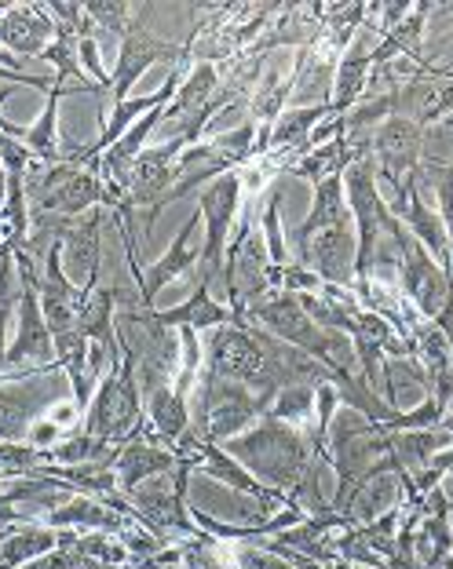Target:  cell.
Returning a JSON list of instances; mask_svg holds the SVG:
<instances>
[{
	"mask_svg": "<svg viewBox=\"0 0 453 569\" xmlns=\"http://www.w3.org/2000/svg\"><path fill=\"white\" fill-rule=\"evenodd\" d=\"M190 475H194V457H184L168 475L150 478V482L125 493V500L132 503V519L144 529H150L165 548L173 540L201 537V526L194 522V515L187 508Z\"/></svg>",
	"mask_w": 453,
	"mask_h": 569,
	"instance_id": "cell-1",
	"label": "cell"
},
{
	"mask_svg": "<svg viewBox=\"0 0 453 569\" xmlns=\"http://www.w3.org/2000/svg\"><path fill=\"white\" fill-rule=\"evenodd\" d=\"M270 402H275V398H264L242 383H227L213 377V372H201L190 431L209 446H227L230 438L249 431V427L270 409Z\"/></svg>",
	"mask_w": 453,
	"mask_h": 569,
	"instance_id": "cell-2",
	"label": "cell"
},
{
	"mask_svg": "<svg viewBox=\"0 0 453 569\" xmlns=\"http://www.w3.org/2000/svg\"><path fill=\"white\" fill-rule=\"evenodd\" d=\"M81 423L85 435L102 438L110 446H125L139 435V427H144V387H139V369L132 351H125L121 366L107 369V377H102L92 406L85 409Z\"/></svg>",
	"mask_w": 453,
	"mask_h": 569,
	"instance_id": "cell-3",
	"label": "cell"
},
{
	"mask_svg": "<svg viewBox=\"0 0 453 569\" xmlns=\"http://www.w3.org/2000/svg\"><path fill=\"white\" fill-rule=\"evenodd\" d=\"M384 234L392 238V249L398 256V284H403V296L417 307V315L435 321L453 300V278L424 252V244L410 234L403 227V219L392 209L384 216Z\"/></svg>",
	"mask_w": 453,
	"mask_h": 569,
	"instance_id": "cell-4",
	"label": "cell"
},
{
	"mask_svg": "<svg viewBox=\"0 0 453 569\" xmlns=\"http://www.w3.org/2000/svg\"><path fill=\"white\" fill-rule=\"evenodd\" d=\"M242 204V172H224L213 179L209 187L198 193V216L205 223V244H201V260H198V281L216 284V278H224V260H227V241L230 227H235Z\"/></svg>",
	"mask_w": 453,
	"mask_h": 569,
	"instance_id": "cell-5",
	"label": "cell"
},
{
	"mask_svg": "<svg viewBox=\"0 0 453 569\" xmlns=\"http://www.w3.org/2000/svg\"><path fill=\"white\" fill-rule=\"evenodd\" d=\"M154 62H179V67H184L187 51H184V44H173V41H165V37L150 33L147 19L136 16V26L121 37L118 67H114V73H110V88H107L110 110L121 107L125 99H132L136 81L154 67Z\"/></svg>",
	"mask_w": 453,
	"mask_h": 569,
	"instance_id": "cell-6",
	"label": "cell"
},
{
	"mask_svg": "<svg viewBox=\"0 0 453 569\" xmlns=\"http://www.w3.org/2000/svg\"><path fill=\"white\" fill-rule=\"evenodd\" d=\"M370 153L377 161L381 183L392 190H403L410 176L421 172L424 161V128L410 118H387L373 128L370 136Z\"/></svg>",
	"mask_w": 453,
	"mask_h": 569,
	"instance_id": "cell-7",
	"label": "cell"
},
{
	"mask_svg": "<svg viewBox=\"0 0 453 569\" xmlns=\"http://www.w3.org/2000/svg\"><path fill=\"white\" fill-rule=\"evenodd\" d=\"M56 372H26L19 380H0V442H26L33 420L59 402L51 387Z\"/></svg>",
	"mask_w": 453,
	"mask_h": 569,
	"instance_id": "cell-8",
	"label": "cell"
},
{
	"mask_svg": "<svg viewBox=\"0 0 453 569\" xmlns=\"http://www.w3.org/2000/svg\"><path fill=\"white\" fill-rule=\"evenodd\" d=\"M107 204L92 209L77 219L59 223V244H62V270L81 292H92L99 284V263H102V223H107Z\"/></svg>",
	"mask_w": 453,
	"mask_h": 569,
	"instance_id": "cell-9",
	"label": "cell"
},
{
	"mask_svg": "<svg viewBox=\"0 0 453 569\" xmlns=\"http://www.w3.org/2000/svg\"><path fill=\"white\" fill-rule=\"evenodd\" d=\"M102 361H110L107 347L92 343L85 332H77V329L56 332V366L62 369V377H67L73 391V406L81 409V417H85V409L92 406L102 377H107Z\"/></svg>",
	"mask_w": 453,
	"mask_h": 569,
	"instance_id": "cell-10",
	"label": "cell"
},
{
	"mask_svg": "<svg viewBox=\"0 0 453 569\" xmlns=\"http://www.w3.org/2000/svg\"><path fill=\"white\" fill-rule=\"evenodd\" d=\"M387 209L403 219V227L424 244V252L453 278V249H450L446 223H443V216H439V209H429V201L421 198V172L410 176L403 190H395V201L387 204Z\"/></svg>",
	"mask_w": 453,
	"mask_h": 569,
	"instance_id": "cell-11",
	"label": "cell"
},
{
	"mask_svg": "<svg viewBox=\"0 0 453 569\" xmlns=\"http://www.w3.org/2000/svg\"><path fill=\"white\" fill-rule=\"evenodd\" d=\"M201 216H190L184 227H179L176 241L168 244L165 256L154 267L144 270V263L136 260V256H128V270H132V281H136V292L144 307H154V296H158L168 281H176L179 274H187V270L201 260V249H194V230H198Z\"/></svg>",
	"mask_w": 453,
	"mask_h": 569,
	"instance_id": "cell-12",
	"label": "cell"
},
{
	"mask_svg": "<svg viewBox=\"0 0 453 569\" xmlns=\"http://www.w3.org/2000/svg\"><path fill=\"white\" fill-rule=\"evenodd\" d=\"M85 292L67 278L62 270V244H51L45 256V274H41V310L51 332H70L77 329V315H81Z\"/></svg>",
	"mask_w": 453,
	"mask_h": 569,
	"instance_id": "cell-13",
	"label": "cell"
},
{
	"mask_svg": "<svg viewBox=\"0 0 453 569\" xmlns=\"http://www.w3.org/2000/svg\"><path fill=\"white\" fill-rule=\"evenodd\" d=\"M56 41V19L41 4H11L8 16H0V48L11 56L41 59Z\"/></svg>",
	"mask_w": 453,
	"mask_h": 569,
	"instance_id": "cell-14",
	"label": "cell"
},
{
	"mask_svg": "<svg viewBox=\"0 0 453 569\" xmlns=\"http://www.w3.org/2000/svg\"><path fill=\"white\" fill-rule=\"evenodd\" d=\"M179 460H184V457H179L176 449L150 442V438L144 435V427H139V435L132 438V442H125L121 452H118V460H114V471H118L121 493L150 482V478H158V475H168Z\"/></svg>",
	"mask_w": 453,
	"mask_h": 569,
	"instance_id": "cell-15",
	"label": "cell"
},
{
	"mask_svg": "<svg viewBox=\"0 0 453 569\" xmlns=\"http://www.w3.org/2000/svg\"><path fill=\"white\" fill-rule=\"evenodd\" d=\"M144 435L150 442L176 449L190 435V398L176 395L173 383L158 387L154 395H147V423Z\"/></svg>",
	"mask_w": 453,
	"mask_h": 569,
	"instance_id": "cell-16",
	"label": "cell"
},
{
	"mask_svg": "<svg viewBox=\"0 0 453 569\" xmlns=\"http://www.w3.org/2000/svg\"><path fill=\"white\" fill-rule=\"evenodd\" d=\"M209 292H213V284L198 281V289H194L179 307L158 310V321H161L165 329H194V332H213L219 326H235V315H230V307L216 303Z\"/></svg>",
	"mask_w": 453,
	"mask_h": 569,
	"instance_id": "cell-17",
	"label": "cell"
},
{
	"mask_svg": "<svg viewBox=\"0 0 453 569\" xmlns=\"http://www.w3.org/2000/svg\"><path fill=\"white\" fill-rule=\"evenodd\" d=\"M326 118H336L333 102H322V107H289V110H282V118L275 121V128H270L267 153L275 161L293 158V153H304L311 132H315L318 121H326Z\"/></svg>",
	"mask_w": 453,
	"mask_h": 569,
	"instance_id": "cell-18",
	"label": "cell"
},
{
	"mask_svg": "<svg viewBox=\"0 0 453 569\" xmlns=\"http://www.w3.org/2000/svg\"><path fill=\"white\" fill-rule=\"evenodd\" d=\"M387 446H392L398 468L406 475H417L432 463L435 452H443L453 446V435L446 427H421V431H395L387 435Z\"/></svg>",
	"mask_w": 453,
	"mask_h": 569,
	"instance_id": "cell-19",
	"label": "cell"
},
{
	"mask_svg": "<svg viewBox=\"0 0 453 569\" xmlns=\"http://www.w3.org/2000/svg\"><path fill=\"white\" fill-rule=\"evenodd\" d=\"M315 387L318 383H289V387H282L264 417H275L282 423H293V427H304V431H311V412H315Z\"/></svg>",
	"mask_w": 453,
	"mask_h": 569,
	"instance_id": "cell-20",
	"label": "cell"
},
{
	"mask_svg": "<svg viewBox=\"0 0 453 569\" xmlns=\"http://www.w3.org/2000/svg\"><path fill=\"white\" fill-rule=\"evenodd\" d=\"M48 449H37L30 442H0V482L4 478H26L30 471L45 468Z\"/></svg>",
	"mask_w": 453,
	"mask_h": 569,
	"instance_id": "cell-21",
	"label": "cell"
},
{
	"mask_svg": "<svg viewBox=\"0 0 453 569\" xmlns=\"http://www.w3.org/2000/svg\"><path fill=\"white\" fill-rule=\"evenodd\" d=\"M278 212H282V190L270 187L267 190V201H264V212H260V230H264L270 263L286 267L289 263V252H286V238H282V219H278Z\"/></svg>",
	"mask_w": 453,
	"mask_h": 569,
	"instance_id": "cell-22",
	"label": "cell"
},
{
	"mask_svg": "<svg viewBox=\"0 0 453 569\" xmlns=\"http://www.w3.org/2000/svg\"><path fill=\"white\" fill-rule=\"evenodd\" d=\"M85 11H88V19H92V26H102V30H110L118 37H125L136 26L132 4H102V0H88Z\"/></svg>",
	"mask_w": 453,
	"mask_h": 569,
	"instance_id": "cell-23",
	"label": "cell"
},
{
	"mask_svg": "<svg viewBox=\"0 0 453 569\" xmlns=\"http://www.w3.org/2000/svg\"><path fill=\"white\" fill-rule=\"evenodd\" d=\"M8 318L4 315H0V369H4V355H8Z\"/></svg>",
	"mask_w": 453,
	"mask_h": 569,
	"instance_id": "cell-24",
	"label": "cell"
},
{
	"mask_svg": "<svg viewBox=\"0 0 453 569\" xmlns=\"http://www.w3.org/2000/svg\"><path fill=\"white\" fill-rule=\"evenodd\" d=\"M326 569H366V566H358V562H347V559H333Z\"/></svg>",
	"mask_w": 453,
	"mask_h": 569,
	"instance_id": "cell-25",
	"label": "cell"
},
{
	"mask_svg": "<svg viewBox=\"0 0 453 569\" xmlns=\"http://www.w3.org/2000/svg\"><path fill=\"white\" fill-rule=\"evenodd\" d=\"M0 179H4V161H0Z\"/></svg>",
	"mask_w": 453,
	"mask_h": 569,
	"instance_id": "cell-26",
	"label": "cell"
},
{
	"mask_svg": "<svg viewBox=\"0 0 453 569\" xmlns=\"http://www.w3.org/2000/svg\"><path fill=\"white\" fill-rule=\"evenodd\" d=\"M446 70H450V77H453V67H446Z\"/></svg>",
	"mask_w": 453,
	"mask_h": 569,
	"instance_id": "cell-27",
	"label": "cell"
}]
</instances>
